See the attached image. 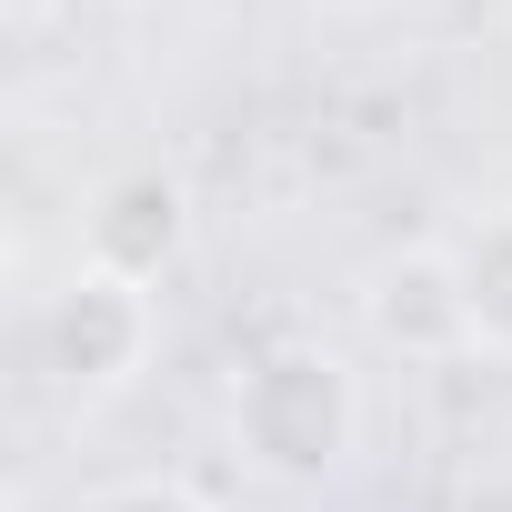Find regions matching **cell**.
<instances>
[{
  "mask_svg": "<svg viewBox=\"0 0 512 512\" xmlns=\"http://www.w3.org/2000/svg\"><path fill=\"white\" fill-rule=\"evenodd\" d=\"M352 432H362V392L332 352H272L231 392V442L272 482H322L352 452Z\"/></svg>",
  "mask_w": 512,
  "mask_h": 512,
  "instance_id": "cell-1",
  "label": "cell"
},
{
  "mask_svg": "<svg viewBox=\"0 0 512 512\" xmlns=\"http://www.w3.org/2000/svg\"><path fill=\"white\" fill-rule=\"evenodd\" d=\"M41 352H51V372H61L71 392H121V382L151 362V292H141L131 272L81 262V272L51 292V312H41Z\"/></svg>",
  "mask_w": 512,
  "mask_h": 512,
  "instance_id": "cell-2",
  "label": "cell"
},
{
  "mask_svg": "<svg viewBox=\"0 0 512 512\" xmlns=\"http://www.w3.org/2000/svg\"><path fill=\"white\" fill-rule=\"evenodd\" d=\"M372 332L392 352H472V302H462V262L442 251H402V262L372 272Z\"/></svg>",
  "mask_w": 512,
  "mask_h": 512,
  "instance_id": "cell-3",
  "label": "cell"
},
{
  "mask_svg": "<svg viewBox=\"0 0 512 512\" xmlns=\"http://www.w3.org/2000/svg\"><path fill=\"white\" fill-rule=\"evenodd\" d=\"M171 241H181V191L171 181H111L101 191V211H91V262L101 272L151 282L171 262Z\"/></svg>",
  "mask_w": 512,
  "mask_h": 512,
  "instance_id": "cell-4",
  "label": "cell"
},
{
  "mask_svg": "<svg viewBox=\"0 0 512 512\" xmlns=\"http://www.w3.org/2000/svg\"><path fill=\"white\" fill-rule=\"evenodd\" d=\"M452 262H462V302H472V342L482 352H512V211L462 231L452 241Z\"/></svg>",
  "mask_w": 512,
  "mask_h": 512,
  "instance_id": "cell-5",
  "label": "cell"
},
{
  "mask_svg": "<svg viewBox=\"0 0 512 512\" xmlns=\"http://www.w3.org/2000/svg\"><path fill=\"white\" fill-rule=\"evenodd\" d=\"M101 512H211L201 492H181V482H131V492H111Z\"/></svg>",
  "mask_w": 512,
  "mask_h": 512,
  "instance_id": "cell-6",
  "label": "cell"
},
{
  "mask_svg": "<svg viewBox=\"0 0 512 512\" xmlns=\"http://www.w3.org/2000/svg\"><path fill=\"white\" fill-rule=\"evenodd\" d=\"M332 11H372V0H332Z\"/></svg>",
  "mask_w": 512,
  "mask_h": 512,
  "instance_id": "cell-7",
  "label": "cell"
},
{
  "mask_svg": "<svg viewBox=\"0 0 512 512\" xmlns=\"http://www.w3.org/2000/svg\"><path fill=\"white\" fill-rule=\"evenodd\" d=\"M502 11H512V0H502Z\"/></svg>",
  "mask_w": 512,
  "mask_h": 512,
  "instance_id": "cell-8",
  "label": "cell"
}]
</instances>
